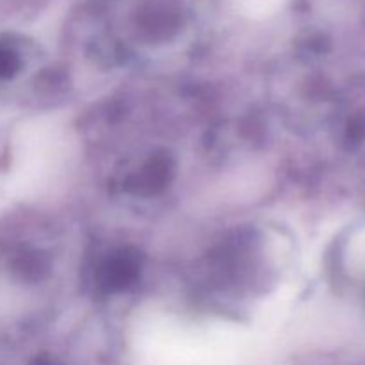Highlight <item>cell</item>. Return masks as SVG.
Returning a JSON list of instances; mask_svg holds the SVG:
<instances>
[{"mask_svg": "<svg viewBox=\"0 0 365 365\" xmlns=\"http://www.w3.org/2000/svg\"><path fill=\"white\" fill-rule=\"evenodd\" d=\"M284 0H241V4L245 7H248L250 11H269L278 7Z\"/></svg>", "mask_w": 365, "mask_h": 365, "instance_id": "1", "label": "cell"}]
</instances>
